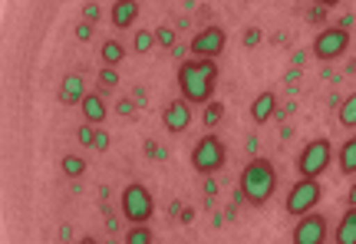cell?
Returning <instances> with one entry per match:
<instances>
[{
  "mask_svg": "<svg viewBox=\"0 0 356 244\" xmlns=\"http://www.w3.org/2000/svg\"><path fill=\"white\" fill-rule=\"evenodd\" d=\"M218 86V63L215 60H185L178 66V92L185 103H198L208 106L211 96H215Z\"/></svg>",
  "mask_w": 356,
  "mask_h": 244,
  "instance_id": "6da1fadb",
  "label": "cell"
},
{
  "mask_svg": "<svg viewBox=\"0 0 356 244\" xmlns=\"http://www.w3.org/2000/svg\"><path fill=\"white\" fill-rule=\"evenodd\" d=\"M274 188H277V172H274V165H270L267 158H251V162L244 165L241 179H238V192H241V198L248 202V205L261 208V205L270 202Z\"/></svg>",
  "mask_w": 356,
  "mask_h": 244,
  "instance_id": "7a4b0ae2",
  "label": "cell"
},
{
  "mask_svg": "<svg viewBox=\"0 0 356 244\" xmlns=\"http://www.w3.org/2000/svg\"><path fill=\"white\" fill-rule=\"evenodd\" d=\"M119 205H122V215H126L129 225H149V218H152V211H155L152 192H149L142 181H132V185L122 188Z\"/></svg>",
  "mask_w": 356,
  "mask_h": 244,
  "instance_id": "3957f363",
  "label": "cell"
},
{
  "mask_svg": "<svg viewBox=\"0 0 356 244\" xmlns=\"http://www.w3.org/2000/svg\"><path fill=\"white\" fill-rule=\"evenodd\" d=\"M333 162V145L330 139H310L297 155V172L300 179H320Z\"/></svg>",
  "mask_w": 356,
  "mask_h": 244,
  "instance_id": "277c9868",
  "label": "cell"
},
{
  "mask_svg": "<svg viewBox=\"0 0 356 244\" xmlns=\"http://www.w3.org/2000/svg\"><path fill=\"white\" fill-rule=\"evenodd\" d=\"M228 162V152H225V142L218 139V136H204L191 145V165L195 172H202V175H215L218 168H225Z\"/></svg>",
  "mask_w": 356,
  "mask_h": 244,
  "instance_id": "5b68a950",
  "label": "cell"
},
{
  "mask_svg": "<svg viewBox=\"0 0 356 244\" xmlns=\"http://www.w3.org/2000/svg\"><path fill=\"white\" fill-rule=\"evenodd\" d=\"M320 198H323L320 179H300L291 192H287L284 208H287V215H293V218H304V215H310V211L320 205Z\"/></svg>",
  "mask_w": 356,
  "mask_h": 244,
  "instance_id": "8992f818",
  "label": "cell"
},
{
  "mask_svg": "<svg viewBox=\"0 0 356 244\" xmlns=\"http://www.w3.org/2000/svg\"><path fill=\"white\" fill-rule=\"evenodd\" d=\"M350 47V30L343 26H327V30H320L317 40H314V56L323 60V63H330V60H340Z\"/></svg>",
  "mask_w": 356,
  "mask_h": 244,
  "instance_id": "52a82bcc",
  "label": "cell"
},
{
  "mask_svg": "<svg viewBox=\"0 0 356 244\" xmlns=\"http://www.w3.org/2000/svg\"><path fill=\"white\" fill-rule=\"evenodd\" d=\"M327 234H330V221L317 211H310L304 218H297L291 244H327Z\"/></svg>",
  "mask_w": 356,
  "mask_h": 244,
  "instance_id": "ba28073f",
  "label": "cell"
},
{
  "mask_svg": "<svg viewBox=\"0 0 356 244\" xmlns=\"http://www.w3.org/2000/svg\"><path fill=\"white\" fill-rule=\"evenodd\" d=\"M225 43H228V33L221 30V26H204L195 33L191 40V53L198 56V60H215L225 53Z\"/></svg>",
  "mask_w": 356,
  "mask_h": 244,
  "instance_id": "9c48e42d",
  "label": "cell"
},
{
  "mask_svg": "<svg viewBox=\"0 0 356 244\" xmlns=\"http://www.w3.org/2000/svg\"><path fill=\"white\" fill-rule=\"evenodd\" d=\"M162 126H165L172 136H181V132L191 126V103H185V99H172V103L162 109Z\"/></svg>",
  "mask_w": 356,
  "mask_h": 244,
  "instance_id": "30bf717a",
  "label": "cell"
},
{
  "mask_svg": "<svg viewBox=\"0 0 356 244\" xmlns=\"http://www.w3.org/2000/svg\"><path fill=\"white\" fill-rule=\"evenodd\" d=\"M83 99H86V79H83V73H66L63 86H60V103L83 106Z\"/></svg>",
  "mask_w": 356,
  "mask_h": 244,
  "instance_id": "8fae6325",
  "label": "cell"
},
{
  "mask_svg": "<svg viewBox=\"0 0 356 244\" xmlns=\"http://www.w3.org/2000/svg\"><path fill=\"white\" fill-rule=\"evenodd\" d=\"M139 17V0H115L113 10H109V20H113L115 30H126V26L136 24Z\"/></svg>",
  "mask_w": 356,
  "mask_h": 244,
  "instance_id": "7c38bea8",
  "label": "cell"
},
{
  "mask_svg": "<svg viewBox=\"0 0 356 244\" xmlns=\"http://www.w3.org/2000/svg\"><path fill=\"white\" fill-rule=\"evenodd\" d=\"M274 113H277V96H274V92H261V96H254V103H251V119H254L257 126L270 122Z\"/></svg>",
  "mask_w": 356,
  "mask_h": 244,
  "instance_id": "4fadbf2b",
  "label": "cell"
},
{
  "mask_svg": "<svg viewBox=\"0 0 356 244\" xmlns=\"http://www.w3.org/2000/svg\"><path fill=\"white\" fill-rule=\"evenodd\" d=\"M333 241L337 244H356V205L346 208L343 218L337 221V228H333Z\"/></svg>",
  "mask_w": 356,
  "mask_h": 244,
  "instance_id": "5bb4252c",
  "label": "cell"
},
{
  "mask_svg": "<svg viewBox=\"0 0 356 244\" xmlns=\"http://www.w3.org/2000/svg\"><path fill=\"white\" fill-rule=\"evenodd\" d=\"M79 109H83L86 122H92V126L106 119V103H102L99 92H86V99H83V106H79Z\"/></svg>",
  "mask_w": 356,
  "mask_h": 244,
  "instance_id": "9a60e30c",
  "label": "cell"
},
{
  "mask_svg": "<svg viewBox=\"0 0 356 244\" xmlns=\"http://www.w3.org/2000/svg\"><path fill=\"white\" fill-rule=\"evenodd\" d=\"M340 172L343 175H356V136H350L340 145Z\"/></svg>",
  "mask_w": 356,
  "mask_h": 244,
  "instance_id": "2e32d148",
  "label": "cell"
},
{
  "mask_svg": "<svg viewBox=\"0 0 356 244\" xmlns=\"http://www.w3.org/2000/svg\"><path fill=\"white\" fill-rule=\"evenodd\" d=\"M122 60H126V47H122L119 40H106V43H102V63L119 66Z\"/></svg>",
  "mask_w": 356,
  "mask_h": 244,
  "instance_id": "e0dca14e",
  "label": "cell"
},
{
  "mask_svg": "<svg viewBox=\"0 0 356 244\" xmlns=\"http://www.w3.org/2000/svg\"><path fill=\"white\" fill-rule=\"evenodd\" d=\"M337 119H340V126H343V129H356V92H350L343 103H340Z\"/></svg>",
  "mask_w": 356,
  "mask_h": 244,
  "instance_id": "ac0fdd59",
  "label": "cell"
},
{
  "mask_svg": "<svg viewBox=\"0 0 356 244\" xmlns=\"http://www.w3.org/2000/svg\"><path fill=\"white\" fill-rule=\"evenodd\" d=\"M60 168H63V175H70V179H79V175H86V162H83L79 155H66L63 162H60Z\"/></svg>",
  "mask_w": 356,
  "mask_h": 244,
  "instance_id": "d6986e66",
  "label": "cell"
},
{
  "mask_svg": "<svg viewBox=\"0 0 356 244\" xmlns=\"http://www.w3.org/2000/svg\"><path fill=\"white\" fill-rule=\"evenodd\" d=\"M126 244H152V228L149 225H132L126 234Z\"/></svg>",
  "mask_w": 356,
  "mask_h": 244,
  "instance_id": "ffe728a7",
  "label": "cell"
},
{
  "mask_svg": "<svg viewBox=\"0 0 356 244\" xmlns=\"http://www.w3.org/2000/svg\"><path fill=\"white\" fill-rule=\"evenodd\" d=\"M221 119H225V106L211 99V103L204 106V126H218Z\"/></svg>",
  "mask_w": 356,
  "mask_h": 244,
  "instance_id": "44dd1931",
  "label": "cell"
},
{
  "mask_svg": "<svg viewBox=\"0 0 356 244\" xmlns=\"http://www.w3.org/2000/svg\"><path fill=\"white\" fill-rule=\"evenodd\" d=\"M155 43L165 47V50H175V30H172V26H159V30H155Z\"/></svg>",
  "mask_w": 356,
  "mask_h": 244,
  "instance_id": "7402d4cb",
  "label": "cell"
},
{
  "mask_svg": "<svg viewBox=\"0 0 356 244\" xmlns=\"http://www.w3.org/2000/svg\"><path fill=\"white\" fill-rule=\"evenodd\" d=\"M155 47V33H149V30H139L136 33V53H149Z\"/></svg>",
  "mask_w": 356,
  "mask_h": 244,
  "instance_id": "603a6c76",
  "label": "cell"
},
{
  "mask_svg": "<svg viewBox=\"0 0 356 244\" xmlns=\"http://www.w3.org/2000/svg\"><path fill=\"white\" fill-rule=\"evenodd\" d=\"M99 86L102 90H113V86H119V70L115 66H106L99 73Z\"/></svg>",
  "mask_w": 356,
  "mask_h": 244,
  "instance_id": "cb8c5ba5",
  "label": "cell"
},
{
  "mask_svg": "<svg viewBox=\"0 0 356 244\" xmlns=\"http://www.w3.org/2000/svg\"><path fill=\"white\" fill-rule=\"evenodd\" d=\"M76 139H79V145H92V139H96V126H92V122H83L79 132H76Z\"/></svg>",
  "mask_w": 356,
  "mask_h": 244,
  "instance_id": "d4e9b609",
  "label": "cell"
},
{
  "mask_svg": "<svg viewBox=\"0 0 356 244\" xmlns=\"http://www.w3.org/2000/svg\"><path fill=\"white\" fill-rule=\"evenodd\" d=\"M241 43L248 47V50H254L257 43H261V30H257V26H248V30H244V37H241Z\"/></svg>",
  "mask_w": 356,
  "mask_h": 244,
  "instance_id": "484cf974",
  "label": "cell"
},
{
  "mask_svg": "<svg viewBox=\"0 0 356 244\" xmlns=\"http://www.w3.org/2000/svg\"><path fill=\"white\" fill-rule=\"evenodd\" d=\"M109 132H102V129H96V139H92V149L96 152H109Z\"/></svg>",
  "mask_w": 356,
  "mask_h": 244,
  "instance_id": "4316f807",
  "label": "cell"
},
{
  "mask_svg": "<svg viewBox=\"0 0 356 244\" xmlns=\"http://www.w3.org/2000/svg\"><path fill=\"white\" fill-rule=\"evenodd\" d=\"M115 113H119V116H132V113H136V99H119V103H115Z\"/></svg>",
  "mask_w": 356,
  "mask_h": 244,
  "instance_id": "83f0119b",
  "label": "cell"
},
{
  "mask_svg": "<svg viewBox=\"0 0 356 244\" xmlns=\"http://www.w3.org/2000/svg\"><path fill=\"white\" fill-rule=\"evenodd\" d=\"M83 20H86V24H96V20H99V7H96V3H86V7H83Z\"/></svg>",
  "mask_w": 356,
  "mask_h": 244,
  "instance_id": "f1b7e54d",
  "label": "cell"
},
{
  "mask_svg": "<svg viewBox=\"0 0 356 244\" xmlns=\"http://www.w3.org/2000/svg\"><path fill=\"white\" fill-rule=\"evenodd\" d=\"M92 26H96V24H86V20H83V24L76 26V40H83V43H86V40L92 37Z\"/></svg>",
  "mask_w": 356,
  "mask_h": 244,
  "instance_id": "f546056e",
  "label": "cell"
},
{
  "mask_svg": "<svg viewBox=\"0 0 356 244\" xmlns=\"http://www.w3.org/2000/svg\"><path fill=\"white\" fill-rule=\"evenodd\" d=\"M323 10H327V7H314V10H310V20L320 24V20H323Z\"/></svg>",
  "mask_w": 356,
  "mask_h": 244,
  "instance_id": "4dcf8cb0",
  "label": "cell"
},
{
  "mask_svg": "<svg viewBox=\"0 0 356 244\" xmlns=\"http://www.w3.org/2000/svg\"><path fill=\"white\" fill-rule=\"evenodd\" d=\"M70 238H73V228H70V225H63V228H60V241H70Z\"/></svg>",
  "mask_w": 356,
  "mask_h": 244,
  "instance_id": "1f68e13d",
  "label": "cell"
},
{
  "mask_svg": "<svg viewBox=\"0 0 356 244\" xmlns=\"http://www.w3.org/2000/svg\"><path fill=\"white\" fill-rule=\"evenodd\" d=\"M353 24H356V17H353V13H346L343 20H340V26H343V30H350V26H353Z\"/></svg>",
  "mask_w": 356,
  "mask_h": 244,
  "instance_id": "d6a6232c",
  "label": "cell"
},
{
  "mask_svg": "<svg viewBox=\"0 0 356 244\" xmlns=\"http://www.w3.org/2000/svg\"><path fill=\"white\" fill-rule=\"evenodd\" d=\"M314 3H317V7H327V10H330V7H337L340 0H314Z\"/></svg>",
  "mask_w": 356,
  "mask_h": 244,
  "instance_id": "836d02e7",
  "label": "cell"
},
{
  "mask_svg": "<svg viewBox=\"0 0 356 244\" xmlns=\"http://www.w3.org/2000/svg\"><path fill=\"white\" fill-rule=\"evenodd\" d=\"M346 202H350V205H356V185L350 188V195H346Z\"/></svg>",
  "mask_w": 356,
  "mask_h": 244,
  "instance_id": "e575fe53",
  "label": "cell"
},
{
  "mask_svg": "<svg viewBox=\"0 0 356 244\" xmlns=\"http://www.w3.org/2000/svg\"><path fill=\"white\" fill-rule=\"evenodd\" d=\"M79 244H99V241H96V238H83V241H79Z\"/></svg>",
  "mask_w": 356,
  "mask_h": 244,
  "instance_id": "d590c367",
  "label": "cell"
}]
</instances>
